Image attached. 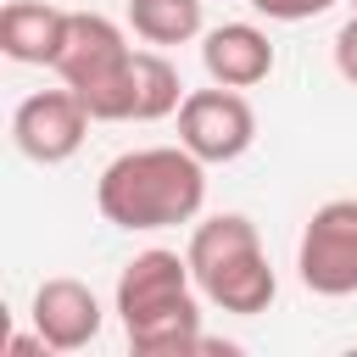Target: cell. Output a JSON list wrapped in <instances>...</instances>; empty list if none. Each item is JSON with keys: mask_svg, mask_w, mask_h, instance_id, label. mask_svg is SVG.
Segmentation results:
<instances>
[{"mask_svg": "<svg viewBox=\"0 0 357 357\" xmlns=\"http://www.w3.org/2000/svg\"><path fill=\"white\" fill-rule=\"evenodd\" d=\"M56 73L89 106L95 123H134V45L112 17L73 11Z\"/></svg>", "mask_w": 357, "mask_h": 357, "instance_id": "4", "label": "cell"}, {"mask_svg": "<svg viewBox=\"0 0 357 357\" xmlns=\"http://www.w3.org/2000/svg\"><path fill=\"white\" fill-rule=\"evenodd\" d=\"M351 11H357V0H351Z\"/></svg>", "mask_w": 357, "mask_h": 357, "instance_id": "16", "label": "cell"}, {"mask_svg": "<svg viewBox=\"0 0 357 357\" xmlns=\"http://www.w3.org/2000/svg\"><path fill=\"white\" fill-rule=\"evenodd\" d=\"M28 318H33V329L50 340V351H84V346L100 335V324H106L100 296H95L84 279H67V273H56V279H45V284L33 290Z\"/></svg>", "mask_w": 357, "mask_h": 357, "instance_id": "8", "label": "cell"}, {"mask_svg": "<svg viewBox=\"0 0 357 357\" xmlns=\"http://www.w3.org/2000/svg\"><path fill=\"white\" fill-rule=\"evenodd\" d=\"M123 11H128V28L156 50L190 45L201 33V0H123Z\"/></svg>", "mask_w": 357, "mask_h": 357, "instance_id": "12", "label": "cell"}, {"mask_svg": "<svg viewBox=\"0 0 357 357\" xmlns=\"http://www.w3.org/2000/svg\"><path fill=\"white\" fill-rule=\"evenodd\" d=\"M50 351V340L33 329V335H11V346H6V357H45Z\"/></svg>", "mask_w": 357, "mask_h": 357, "instance_id": "15", "label": "cell"}, {"mask_svg": "<svg viewBox=\"0 0 357 357\" xmlns=\"http://www.w3.org/2000/svg\"><path fill=\"white\" fill-rule=\"evenodd\" d=\"M95 206L112 229H128V234H156V229L195 223L201 206H206V162L184 145L123 151L100 167Z\"/></svg>", "mask_w": 357, "mask_h": 357, "instance_id": "1", "label": "cell"}, {"mask_svg": "<svg viewBox=\"0 0 357 357\" xmlns=\"http://www.w3.org/2000/svg\"><path fill=\"white\" fill-rule=\"evenodd\" d=\"M296 273L312 296H357V195H335L307 218L296 240Z\"/></svg>", "mask_w": 357, "mask_h": 357, "instance_id": "5", "label": "cell"}, {"mask_svg": "<svg viewBox=\"0 0 357 357\" xmlns=\"http://www.w3.org/2000/svg\"><path fill=\"white\" fill-rule=\"evenodd\" d=\"M273 39L257 28V22H223V28H206L201 33V67L212 84H229V89H257L273 78Z\"/></svg>", "mask_w": 357, "mask_h": 357, "instance_id": "9", "label": "cell"}, {"mask_svg": "<svg viewBox=\"0 0 357 357\" xmlns=\"http://www.w3.org/2000/svg\"><path fill=\"white\" fill-rule=\"evenodd\" d=\"M117 324L128 335V351L139 357H195L206 351L201 335V290L190 273V257L151 245L123 262L117 273Z\"/></svg>", "mask_w": 357, "mask_h": 357, "instance_id": "2", "label": "cell"}, {"mask_svg": "<svg viewBox=\"0 0 357 357\" xmlns=\"http://www.w3.org/2000/svg\"><path fill=\"white\" fill-rule=\"evenodd\" d=\"M67 17L61 6L45 0H6L0 6V50L22 67H56L61 39H67Z\"/></svg>", "mask_w": 357, "mask_h": 357, "instance_id": "10", "label": "cell"}, {"mask_svg": "<svg viewBox=\"0 0 357 357\" xmlns=\"http://www.w3.org/2000/svg\"><path fill=\"white\" fill-rule=\"evenodd\" d=\"M335 73H340V78L357 89V11H351L340 28H335Z\"/></svg>", "mask_w": 357, "mask_h": 357, "instance_id": "14", "label": "cell"}, {"mask_svg": "<svg viewBox=\"0 0 357 357\" xmlns=\"http://www.w3.org/2000/svg\"><path fill=\"white\" fill-rule=\"evenodd\" d=\"M178 145L195 151L206 167L240 162L257 145V112H251L245 89H229V84L190 89L178 106Z\"/></svg>", "mask_w": 357, "mask_h": 357, "instance_id": "6", "label": "cell"}, {"mask_svg": "<svg viewBox=\"0 0 357 357\" xmlns=\"http://www.w3.org/2000/svg\"><path fill=\"white\" fill-rule=\"evenodd\" d=\"M184 78L178 67L151 45V50H134V123H162V117H178L184 106Z\"/></svg>", "mask_w": 357, "mask_h": 357, "instance_id": "11", "label": "cell"}, {"mask_svg": "<svg viewBox=\"0 0 357 357\" xmlns=\"http://www.w3.org/2000/svg\"><path fill=\"white\" fill-rule=\"evenodd\" d=\"M89 123H95L89 106H84L67 84H61V89H33V95H22L17 112H11V139H17V151H22L28 162L56 167V162H73V156H78Z\"/></svg>", "mask_w": 357, "mask_h": 357, "instance_id": "7", "label": "cell"}, {"mask_svg": "<svg viewBox=\"0 0 357 357\" xmlns=\"http://www.w3.org/2000/svg\"><path fill=\"white\" fill-rule=\"evenodd\" d=\"M245 6L268 22H307V17H324L335 0H245Z\"/></svg>", "mask_w": 357, "mask_h": 357, "instance_id": "13", "label": "cell"}, {"mask_svg": "<svg viewBox=\"0 0 357 357\" xmlns=\"http://www.w3.org/2000/svg\"><path fill=\"white\" fill-rule=\"evenodd\" d=\"M190 273H195V290L218 307V312H234V318H257L273 307L279 296V273L262 251V234L245 212H218V218H201L190 245Z\"/></svg>", "mask_w": 357, "mask_h": 357, "instance_id": "3", "label": "cell"}]
</instances>
